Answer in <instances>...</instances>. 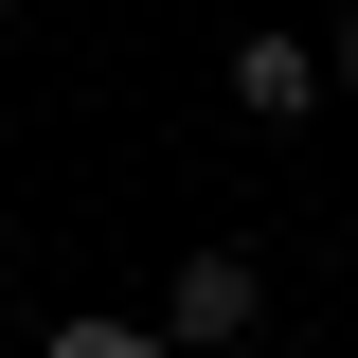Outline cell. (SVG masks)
I'll return each mask as SVG.
<instances>
[{
  "label": "cell",
  "instance_id": "4",
  "mask_svg": "<svg viewBox=\"0 0 358 358\" xmlns=\"http://www.w3.org/2000/svg\"><path fill=\"white\" fill-rule=\"evenodd\" d=\"M341 90H358V18H341Z\"/></svg>",
  "mask_w": 358,
  "mask_h": 358
},
{
  "label": "cell",
  "instance_id": "3",
  "mask_svg": "<svg viewBox=\"0 0 358 358\" xmlns=\"http://www.w3.org/2000/svg\"><path fill=\"white\" fill-rule=\"evenodd\" d=\"M36 358H179V341H162V322H54Z\"/></svg>",
  "mask_w": 358,
  "mask_h": 358
},
{
  "label": "cell",
  "instance_id": "5",
  "mask_svg": "<svg viewBox=\"0 0 358 358\" xmlns=\"http://www.w3.org/2000/svg\"><path fill=\"white\" fill-rule=\"evenodd\" d=\"M0 18H18V0H0Z\"/></svg>",
  "mask_w": 358,
  "mask_h": 358
},
{
  "label": "cell",
  "instance_id": "2",
  "mask_svg": "<svg viewBox=\"0 0 358 358\" xmlns=\"http://www.w3.org/2000/svg\"><path fill=\"white\" fill-rule=\"evenodd\" d=\"M233 108H251V126H305L322 108V54L305 36H233Z\"/></svg>",
  "mask_w": 358,
  "mask_h": 358
},
{
  "label": "cell",
  "instance_id": "1",
  "mask_svg": "<svg viewBox=\"0 0 358 358\" xmlns=\"http://www.w3.org/2000/svg\"><path fill=\"white\" fill-rule=\"evenodd\" d=\"M162 341H251V251H197L162 287Z\"/></svg>",
  "mask_w": 358,
  "mask_h": 358
}]
</instances>
